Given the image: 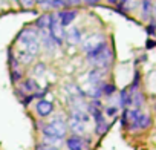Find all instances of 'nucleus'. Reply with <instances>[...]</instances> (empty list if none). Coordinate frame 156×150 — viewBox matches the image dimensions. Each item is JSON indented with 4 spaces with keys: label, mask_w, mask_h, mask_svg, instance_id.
<instances>
[{
    "label": "nucleus",
    "mask_w": 156,
    "mask_h": 150,
    "mask_svg": "<svg viewBox=\"0 0 156 150\" xmlns=\"http://www.w3.org/2000/svg\"><path fill=\"white\" fill-rule=\"evenodd\" d=\"M40 132L43 136L41 142H46L49 145H57L60 141H64L67 136V132H69L67 121L64 118H61L60 115H57L49 123L43 124L40 127Z\"/></svg>",
    "instance_id": "f257e3e1"
},
{
    "label": "nucleus",
    "mask_w": 156,
    "mask_h": 150,
    "mask_svg": "<svg viewBox=\"0 0 156 150\" xmlns=\"http://www.w3.org/2000/svg\"><path fill=\"white\" fill-rule=\"evenodd\" d=\"M17 43L20 46H23L25 51H28L31 55H38L41 45H40V37H38V31L32 26V28H25L19 32L17 35Z\"/></svg>",
    "instance_id": "f03ea898"
},
{
    "label": "nucleus",
    "mask_w": 156,
    "mask_h": 150,
    "mask_svg": "<svg viewBox=\"0 0 156 150\" xmlns=\"http://www.w3.org/2000/svg\"><path fill=\"white\" fill-rule=\"evenodd\" d=\"M113 58H115V54H113V49L107 45L92 61H89L94 67H98V69H104V70H107L110 66H112V63H113Z\"/></svg>",
    "instance_id": "7ed1b4c3"
},
{
    "label": "nucleus",
    "mask_w": 156,
    "mask_h": 150,
    "mask_svg": "<svg viewBox=\"0 0 156 150\" xmlns=\"http://www.w3.org/2000/svg\"><path fill=\"white\" fill-rule=\"evenodd\" d=\"M48 32H49L51 38L54 40V43H55L57 46H61V45L64 43V32H66V31H64V28L60 25V22H58V19H57V16H55V12L51 14V25H49Z\"/></svg>",
    "instance_id": "20e7f679"
},
{
    "label": "nucleus",
    "mask_w": 156,
    "mask_h": 150,
    "mask_svg": "<svg viewBox=\"0 0 156 150\" xmlns=\"http://www.w3.org/2000/svg\"><path fill=\"white\" fill-rule=\"evenodd\" d=\"M104 43H107V38H106L104 34H97V32L90 34L83 41V51H84V54H89V52H92L94 49H97L98 46H101Z\"/></svg>",
    "instance_id": "39448f33"
},
{
    "label": "nucleus",
    "mask_w": 156,
    "mask_h": 150,
    "mask_svg": "<svg viewBox=\"0 0 156 150\" xmlns=\"http://www.w3.org/2000/svg\"><path fill=\"white\" fill-rule=\"evenodd\" d=\"M76 14H78V11L72 9V8H66V9L55 12V16H57V19H58V22L63 28H67L69 25H72V22L76 19Z\"/></svg>",
    "instance_id": "423d86ee"
},
{
    "label": "nucleus",
    "mask_w": 156,
    "mask_h": 150,
    "mask_svg": "<svg viewBox=\"0 0 156 150\" xmlns=\"http://www.w3.org/2000/svg\"><path fill=\"white\" fill-rule=\"evenodd\" d=\"M35 113L38 115V118H48L54 113V103L43 98V100H38L35 103Z\"/></svg>",
    "instance_id": "0eeeda50"
},
{
    "label": "nucleus",
    "mask_w": 156,
    "mask_h": 150,
    "mask_svg": "<svg viewBox=\"0 0 156 150\" xmlns=\"http://www.w3.org/2000/svg\"><path fill=\"white\" fill-rule=\"evenodd\" d=\"M66 148L67 150H87L86 144H84V138L78 136V135H69L64 139Z\"/></svg>",
    "instance_id": "6e6552de"
},
{
    "label": "nucleus",
    "mask_w": 156,
    "mask_h": 150,
    "mask_svg": "<svg viewBox=\"0 0 156 150\" xmlns=\"http://www.w3.org/2000/svg\"><path fill=\"white\" fill-rule=\"evenodd\" d=\"M64 41H67L69 45H80L83 41V31L78 26H72L64 32Z\"/></svg>",
    "instance_id": "1a4fd4ad"
},
{
    "label": "nucleus",
    "mask_w": 156,
    "mask_h": 150,
    "mask_svg": "<svg viewBox=\"0 0 156 150\" xmlns=\"http://www.w3.org/2000/svg\"><path fill=\"white\" fill-rule=\"evenodd\" d=\"M19 89L25 94V95H31V94H35V92H38L40 91V86H38V83L35 81V78H25L23 81H20V84H19Z\"/></svg>",
    "instance_id": "9d476101"
},
{
    "label": "nucleus",
    "mask_w": 156,
    "mask_h": 150,
    "mask_svg": "<svg viewBox=\"0 0 156 150\" xmlns=\"http://www.w3.org/2000/svg\"><path fill=\"white\" fill-rule=\"evenodd\" d=\"M104 77H106V70H104V69L94 67V69L89 72L87 80H89V83H90L92 86H95V84H103V83H104V81H103Z\"/></svg>",
    "instance_id": "9b49d317"
},
{
    "label": "nucleus",
    "mask_w": 156,
    "mask_h": 150,
    "mask_svg": "<svg viewBox=\"0 0 156 150\" xmlns=\"http://www.w3.org/2000/svg\"><path fill=\"white\" fill-rule=\"evenodd\" d=\"M118 107L121 109H130L132 106V94L129 92L127 88H124L121 92H119V97H118Z\"/></svg>",
    "instance_id": "f8f14e48"
},
{
    "label": "nucleus",
    "mask_w": 156,
    "mask_h": 150,
    "mask_svg": "<svg viewBox=\"0 0 156 150\" xmlns=\"http://www.w3.org/2000/svg\"><path fill=\"white\" fill-rule=\"evenodd\" d=\"M49 25H51V12L38 16V17L35 19L34 28H35L37 31H48V29H49Z\"/></svg>",
    "instance_id": "ddd939ff"
},
{
    "label": "nucleus",
    "mask_w": 156,
    "mask_h": 150,
    "mask_svg": "<svg viewBox=\"0 0 156 150\" xmlns=\"http://www.w3.org/2000/svg\"><path fill=\"white\" fill-rule=\"evenodd\" d=\"M67 129L72 132V135H78V136H84V133H86V124L78 123V121L70 120V118L67 121Z\"/></svg>",
    "instance_id": "4468645a"
},
{
    "label": "nucleus",
    "mask_w": 156,
    "mask_h": 150,
    "mask_svg": "<svg viewBox=\"0 0 156 150\" xmlns=\"http://www.w3.org/2000/svg\"><path fill=\"white\" fill-rule=\"evenodd\" d=\"M14 57H16V60L19 61V64L22 66V64H31L32 61H34V55H31L28 51H25V49H19V51H16L14 52Z\"/></svg>",
    "instance_id": "2eb2a0df"
},
{
    "label": "nucleus",
    "mask_w": 156,
    "mask_h": 150,
    "mask_svg": "<svg viewBox=\"0 0 156 150\" xmlns=\"http://www.w3.org/2000/svg\"><path fill=\"white\" fill-rule=\"evenodd\" d=\"M151 126V116L145 112H141L138 121H136V130H145Z\"/></svg>",
    "instance_id": "dca6fc26"
},
{
    "label": "nucleus",
    "mask_w": 156,
    "mask_h": 150,
    "mask_svg": "<svg viewBox=\"0 0 156 150\" xmlns=\"http://www.w3.org/2000/svg\"><path fill=\"white\" fill-rule=\"evenodd\" d=\"M144 104H145V97H144V94H142L141 91L133 92V94H132V106H133V109L141 110V107H142Z\"/></svg>",
    "instance_id": "f3484780"
},
{
    "label": "nucleus",
    "mask_w": 156,
    "mask_h": 150,
    "mask_svg": "<svg viewBox=\"0 0 156 150\" xmlns=\"http://www.w3.org/2000/svg\"><path fill=\"white\" fill-rule=\"evenodd\" d=\"M151 9H153V0H141V14L144 20L151 17Z\"/></svg>",
    "instance_id": "a211bd4d"
},
{
    "label": "nucleus",
    "mask_w": 156,
    "mask_h": 150,
    "mask_svg": "<svg viewBox=\"0 0 156 150\" xmlns=\"http://www.w3.org/2000/svg\"><path fill=\"white\" fill-rule=\"evenodd\" d=\"M109 129H110V123L107 121V118L103 120V121L95 123V135L97 136H104L109 132Z\"/></svg>",
    "instance_id": "6ab92c4d"
},
{
    "label": "nucleus",
    "mask_w": 156,
    "mask_h": 150,
    "mask_svg": "<svg viewBox=\"0 0 156 150\" xmlns=\"http://www.w3.org/2000/svg\"><path fill=\"white\" fill-rule=\"evenodd\" d=\"M23 77H25V70L22 67H17V69H11V83L12 84H19L20 81H23Z\"/></svg>",
    "instance_id": "aec40b11"
},
{
    "label": "nucleus",
    "mask_w": 156,
    "mask_h": 150,
    "mask_svg": "<svg viewBox=\"0 0 156 150\" xmlns=\"http://www.w3.org/2000/svg\"><path fill=\"white\" fill-rule=\"evenodd\" d=\"M87 97H90L92 100H100L103 97V84H95L92 86L87 92H84Z\"/></svg>",
    "instance_id": "412c9836"
},
{
    "label": "nucleus",
    "mask_w": 156,
    "mask_h": 150,
    "mask_svg": "<svg viewBox=\"0 0 156 150\" xmlns=\"http://www.w3.org/2000/svg\"><path fill=\"white\" fill-rule=\"evenodd\" d=\"M116 92V86L113 83H103V97L110 98Z\"/></svg>",
    "instance_id": "4be33fe9"
},
{
    "label": "nucleus",
    "mask_w": 156,
    "mask_h": 150,
    "mask_svg": "<svg viewBox=\"0 0 156 150\" xmlns=\"http://www.w3.org/2000/svg\"><path fill=\"white\" fill-rule=\"evenodd\" d=\"M119 112V107L118 106H107L104 109V116H109V118H115Z\"/></svg>",
    "instance_id": "5701e85b"
},
{
    "label": "nucleus",
    "mask_w": 156,
    "mask_h": 150,
    "mask_svg": "<svg viewBox=\"0 0 156 150\" xmlns=\"http://www.w3.org/2000/svg\"><path fill=\"white\" fill-rule=\"evenodd\" d=\"M34 150H60L57 145H49V144H46V142H37L35 144V147H34Z\"/></svg>",
    "instance_id": "b1692460"
},
{
    "label": "nucleus",
    "mask_w": 156,
    "mask_h": 150,
    "mask_svg": "<svg viewBox=\"0 0 156 150\" xmlns=\"http://www.w3.org/2000/svg\"><path fill=\"white\" fill-rule=\"evenodd\" d=\"M145 32H147L148 35H156V22H154V19H151L150 25L145 28Z\"/></svg>",
    "instance_id": "393cba45"
},
{
    "label": "nucleus",
    "mask_w": 156,
    "mask_h": 150,
    "mask_svg": "<svg viewBox=\"0 0 156 150\" xmlns=\"http://www.w3.org/2000/svg\"><path fill=\"white\" fill-rule=\"evenodd\" d=\"M19 2L25 9H31V8L35 6V0H19Z\"/></svg>",
    "instance_id": "a878e982"
},
{
    "label": "nucleus",
    "mask_w": 156,
    "mask_h": 150,
    "mask_svg": "<svg viewBox=\"0 0 156 150\" xmlns=\"http://www.w3.org/2000/svg\"><path fill=\"white\" fill-rule=\"evenodd\" d=\"M44 67H46L44 63H43V61H38V63L34 66V72H35V75H41V73L44 72Z\"/></svg>",
    "instance_id": "bb28decb"
},
{
    "label": "nucleus",
    "mask_w": 156,
    "mask_h": 150,
    "mask_svg": "<svg viewBox=\"0 0 156 150\" xmlns=\"http://www.w3.org/2000/svg\"><path fill=\"white\" fill-rule=\"evenodd\" d=\"M154 46H156V41L148 38V40H147V45H145V48H147V49H151V48H154Z\"/></svg>",
    "instance_id": "cd10ccee"
},
{
    "label": "nucleus",
    "mask_w": 156,
    "mask_h": 150,
    "mask_svg": "<svg viewBox=\"0 0 156 150\" xmlns=\"http://www.w3.org/2000/svg\"><path fill=\"white\" fill-rule=\"evenodd\" d=\"M98 2H101V0H83L84 5H97Z\"/></svg>",
    "instance_id": "c85d7f7f"
}]
</instances>
